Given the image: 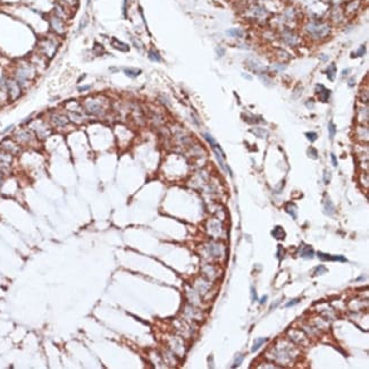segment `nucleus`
<instances>
[{
  "instance_id": "40",
  "label": "nucleus",
  "mask_w": 369,
  "mask_h": 369,
  "mask_svg": "<svg viewBox=\"0 0 369 369\" xmlns=\"http://www.w3.org/2000/svg\"><path fill=\"white\" fill-rule=\"evenodd\" d=\"M350 72V71H349V69H347V71H343V73H342V74H343V75H345V74H347V73Z\"/></svg>"
},
{
  "instance_id": "12",
  "label": "nucleus",
  "mask_w": 369,
  "mask_h": 369,
  "mask_svg": "<svg viewBox=\"0 0 369 369\" xmlns=\"http://www.w3.org/2000/svg\"><path fill=\"white\" fill-rule=\"evenodd\" d=\"M317 92H318V97L319 99H320V101H322V102H326V101H328L329 99V91L327 90L326 88H324L322 84L317 85Z\"/></svg>"
},
{
  "instance_id": "4",
  "label": "nucleus",
  "mask_w": 369,
  "mask_h": 369,
  "mask_svg": "<svg viewBox=\"0 0 369 369\" xmlns=\"http://www.w3.org/2000/svg\"><path fill=\"white\" fill-rule=\"evenodd\" d=\"M306 31L313 38L320 39L329 33V26L325 23H309L306 26Z\"/></svg>"
},
{
  "instance_id": "10",
  "label": "nucleus",
  "mask_w": 369,
  "mask_h": 369,
  "mask_svg": "<svg viewBox=\"0 0 369 369\" xmlns=\"http://www.w3.org/2000/svg\"><path fill=\"white\" fill-rule=\"evenodd\" d=\"M111 46H113V48H115L116 50L122 51V52H128L130 51V46L127 43H125V42H123V41L118 40V39L116 38L111 39Z\"/></svg>"
},
{
  "instance_id": "21",
  "label": "nucleus",
  "mask_w": 369,
  "mask_h": 369,
  "mask_svg": "<svg viewBox=\"0 0 369 369\" xmlns=\"http://www.w3.org/2000/svg\"><path fill=\"white\" fill-rule=\"evenodd\" d=\"M285 210H286V211H288V213L291 215L292 218L297 219V211H298V209H297V206H295V204H288V206L285 207Z\"/></svg>"
},
{
  "instance_id": "29",
  "label": "nucleus",
  "mask_w": 369,
  "mask_h": 369,
  "mask_svg": "<svg viewBox=\"0 0 369 369\" xmlns=\"http://www.w3.org/2000/svg\"><path fill=\"white\" fill-rule=\"evenodd\" d=\"M306 136L309 139L310 142H315L317 140V138H318L317 133H315V132H308V133H306Z\"/></svg>"
},
{
  "instance_id": "6",
  "label": "nucleus",
  "mask_w": 369,
  "mask_h": 369,
  "mask_svg": "<svg viewBox=\"0 0 369 369\" xmlns=\"http://www.w3.org/2000/svg\"><path fill=\"white\" fill-rule=\"evenodd\" d=\"M49 23H50V27L52 30V32L57 35H64L66 32V24L65 21L60 17H57L55 15H51L50 19H49Z\"/></svg>"
},
{
  "instance_id": "26",
  "label": "nucleus",
  "mask_w": 369,
  "mask_h": 369,
  "mask_svg": "<svg viewBox=\"0 0 369 369\" xmlns=\"http://www.w3.org/2000/svg\"><path fill=\"white\" fill-rule=\"evenodd\" d=\"M227 34L231 35V37H235V38H241L242 32L240 30H236V28H232V30L227 31Z\"/></svg>"
},
{
  "instance_id": "19",
  "label": "nucleus",
  "mask_w": 369,
  "mask_h": 369,
  "mask_svg": "<svg viewBox=\"0 0 369 369\" xmlns=\"http://www.w3.org/2000/svg\"><path fill=\"white\" fill-rule=\"evenodd\" d=\"M284 40L285 42L288 44H291V46H294V44L298 43V37L297 35L292 34V33H285L284 34Z\"/></svg>"
},
{
  "instance_id": "30",
  "label": "nucleus",
  "mask_w": 369,
  "mask_h": 369,
  "mask_svg": "<svg viewBox=\"0 0 369 369\" xmlns=\"http://www.w3.org/2000/svg\"><path fill=\"white\" fill-rule=\"evenodd\" d=\"M308 156L311 157L312 159H317V158H318V152H317V150L315 149V148H309V150H308Z\"/></svg>"
},
{
  "instance_id": "36",
  "label": "nucleus",
  "mask_w": 369,
  "mask_h": 369,
  "mask_svg": "<svg viewBox=\"0 0 369 369\" xmlns=\"http://www.w3.org/2000/svg\"><path fill=\"white\" fill-rule=\"evenodd\" d=\"M331 157H332V163H333V166H334V167H336V166H337V159H336V157H335L334 153H332Z\"/></svg>"
},
{
  "instance_id": "20",
  "label": "nucleus",
  "mask_w": 369,
  "mask_h": 369,
  "mask_svg": "<svg viewBox=\"0 0 369 369\" xmlns=\"http://www.w3.org/2000/svg\"><path fill=\"white\" fill-rule=\"evenodd\" d=\"M124 73H125V75H127L128 77L135 78L136 76H139L141 74V69H139V68H125V69H124Z\"/></svg>"
},
{
  "instance_id": "28",
  "label": "nucleus",
  "mask_w": 369,
  "mask_h": 369,
  "mask_svg": "<svg viewBox=\"0 0 369 369\" xmlns=\"http://www.w3.org/2000/svg\"><path fill=\"white\" fill-rule=\"evenodd\" d=\"M324 273H327V268L325 266H322V265H320L315 269V275H322Z\"/></svg>"
},
{
  "instance_id": "8",
  "label": "nucleus",
  "mask_w": 369,
  "mask_h": 369,
  "mask_svg": "<svg viewBox=\"0 0 369 369\" xmlns=\"http://www.w3.org/2000/svg\"><path fill=\"white\" fill-rule=\"evenodd\" d=\"M1 148H2V150H5L6 152L10 153V155H16V153L19 151V147L17 145V144L14 142V141L12 140H5L1 143Z\"/></svg>"
},
{
  "instance_id": "23",
  "label": "nucleus",
  "mask_w": 369,
  "mask_h": 369,
  "mask_svg": "<svg viewBox=\"0 0 369 369\" xmlns=\"http://www.w3.org/2000/svg\"><path fill=\"white\" fill-rule=\"evenodd\" d=\"M17 139H18L19 142H27L30 139H31V133L30 132H22V133H19V134H17Z\"/></svg>"
},
{
  "instance_id": "11",
  "label": "nucleus",
  "mask_w": 369,
  "mask_h": 369,
  "mask_svg": "<svg viewBox=\"0 0 369 369\" xmlns=\"http://www.w3.org/2000/svg\"><path fill=\"white\" fill-rule=\"evenodd\" d=\"M51 122L55 124V125L57 126H65L67 123H68V119L66 118L65 116L63 115H59V114H53L52 116H51Z\"/></svg>"
},
{
  "instance_id": "15",
  "label": "nucleus",
  "mask_w": 369,
  "mask_h": 369,
  "mask_svg": "<svg viewBox=\"0 0 369 369\" xmlns=\"http://www.w3.org/2000/svg\"><path fill=\"white\" fill-rule=\"evenodd\" d=\"M52 15L57 16V17H60V18L65 19L67 17V14H66V10L62 5L59 3H56L55 5V8H53V14Z\"/></svg>"
},
{
  "instance_id": "17",
  "label": "nucleus",
  "mask_w": 369,
  "mask_h": 369,
  "mask_svg": "<svg viewBox=\"0 0 369 369\" xmlns=\"http://www.w3.org/2000/svg\"><path fill=\"white\" fill-rule=\"evenodd\" d=\"M325 213L327 215H333L335 213V206L328 197L325 199Z\"/></svg>"
},
{
  "instance_id": "14",
  "label": "nucleus",
  "mask_w": 369,
  "mask_h": 369,
  "mask_svg": "<svg viewBox=\"0 0 369 369\" xmlns=\"http://www.w3.org/2000/svg\"><path fill=\"white\" fill-rule=\"evenodd\" d=\"M318 258L322 261L326 260H338V261H347V258H344L343 256H329L327 253H322V252H318Z\"/></svg>"
},
{
  "instance_id": "33",
  "label": "nucleus",
  "mask_w": 369,
  "mask_h": 369,
  "mask_svg": "<svg viewBox=\"0 0 369 369\" xmlns=\"http://www.w3.org/2000/svg\"><path fill=\"white\" fill-rule=\"evenodd\" d=\"M251 300H252V302L258 300V295H257V292L253 288H251Z\"/></svg>"
},
{
  "instance_id": "25",
  "label": "nucleus",
  "mask_w": 369,
  "mask_h": 369,
  "mask_svg": "<svg viewBox=\"0 0 369 369\" xmlns=\"http://www.w3.org/2000/svg\"><path fill=\"white\" fill-rule=\"evenodd\" d=\"M88 23H89V16L85 15L83 18L80 21V24H78V27H77V31H82L83 28H85L86 26H88Z\"/></svg>"
},
{
  "instance_id": "7",
  "label": "nucleus",
  "mask_w": 369,
  "mask_h": 369,
  "mask_svg": "<svg viewBox=\"0 0 369 369\" xmlns=\"http://www.w3.org/2000/svg\"><path fill=\"white\" fill-rule=\"evenodd\" d=\"M85 110L90 114H93V115H99V114L102 113V106L101 103L99 102V100L94 99V98H89L85 101Z\"/></svg>"
},
{
  "instance_id": "18",
  "label": "nucleus",
  "mask_w": 369,
  "mask_h": 369,
  "mask_svg": "<svg viewBox=\"0 0 369 369\" xmlns=\"http://www.w3.org/2000/svg\"><path fill=\"white\" fill-rule=\"evenodd\" d=\"M148 57H149V59L152 60V62H157V63H160V62H161V56L159 55V52H158L157 50H153V49L148 51Z\"/></svg>"
},
{
  "instance_id": "9",
  "label": "nucleus",
  "mask_w": 369,
  "mask_h": 369,
  "mask_svg": "<svg viewBox=\"0 0 369 369\" xmlns=\"http://www.w3.org/2000/svg\"><path fill=\"white\" fill-rule=\"evenodd\" d=\"M13 155L6 152L5 150H0V167L5 170V169L9 168L10 164H12V159H13Z\"/></svg>"
},
{
  "instance_id": "31",
  "label": "nucleus",
  "mask_w": 369,
  "mask_h": 369,
  "mask_svg": "<svg viewBox=\"0 0 369 369\" xmlns=\"http://www.w3.org/2000/svg\"><path fill=\"white\" fill-rule=\"evenodd\" d=\"M244 359V354H240V356H238V358L235 359V362L234 365L232 366V368H236V367H239L240 365L242 363V361H243Z\"/></svg>"
},
{
  "instance_id": "24",
  "label": "nucleus",
  "mask_w": 369,
  "mask_h": 369,
  "mask_svg": "<svg viewBox=\"0 0 369 369\" xmlns=\"http://www.w3.org/2000/svg\"><path fill=\"white\" fill-rule=\"evenodd\" d=\"M326 73H327V76H328L329 80H331V81H333V80H334V74L336 73V66H335L334 64H332L328 68H327Z\"/></svg>"
},
{
  "instance_id": "13",
  "label": "nucleus",
  "mask_w": 369,
  "mask_h": 369,
  "mask_svg": "<svg viewBox=\"0 0 369 369\" xmlns=\"http://www.w3.org/2000/svg\"><path fill=\"white\" fill-rule=\"evenodd\" d=\"M313 256H315L313 249L309 245H303L300 250V257H302L304 259H312Z\"/></svg>"
},
{
  "instance_id": "34",
  "label": "nucleus",
  "mask_w": 369,
  "mask_h": 369,
  "mask_svg": "<svg viewBox=\"0 0 369 369\" xmlns=\"http://www.w3.org/2000/svg\"><path fill=\"white\" fill-rule=\"evenodd\" d=\"M299 302H300V300H299V299H294V300L288 302V303L285 304V307H286V308H288V307H292V306H294V304L299 303Z\"/></svg>"
},
{
  "instance_id": "3",
  "label": "nucleus",
  "mask_w": 369,
  "mask_h": 369,
  "mask_svg": "<svg viewBox=\"0 0 369 369\" xmlns=\"http://www.w3.org/2000/svg\"><path fill=\"white\" fill-rule=\"evenodd\" d=\"M204 139H206L208 142L210 143V145H211V148H213L214 152H215V156H216L217 158V161H218L219 166L222 167L224 170H225L226 173H229V175H232V170L229 169V167L225 164V153H224V151L222 150V148L219 147V144L216 143V141L214 140L213 136L210 134H208V133H204Z\"/></svg>"
},
{
  "instance_id": "32",
  "label": "nucleus",
  "mask_w": 369,
  "mask_h": 369,
  "mask_svg": "<svg viewBox=\"0 0 369 369\" xmlns=\"http://www.w3.org/2000/svg\"><path fill=\"white\" fill-rule=\"evenodd\" d=\"M132 41H133V44H134V46L138 48V49H140V50H141V49H143V44H142V42H141L139 39L132 38Z\"/></svg>"
},
{
  "instance_id": "1",
  "label": "nucleus",
  "mask_w": 369,
  "mask_h": 369,
  "mask_svg": "<svg viewBox=\"0 0 369 369\" xmlns=\"http://www.w3.org/2000/svg\"><path fill=\"white\" fill-rule=\"evenodd\" d=\"M35 74H37V69H35L34 65L30 62H24V63L18 64L14 68L12 77L18 83V85L24 91L30 88V85L32 84V82L35 77Z\"/></svg>"
},
{
  "instance_id": "27",
  "label": "nucleus",
  "mask_w": 369,
  "mask_h": 369,
  "mask_svg": "<svg viewBox=\"0 0 369 369\" xmlns=\"http://www.w3.org/2000/svg\"><path fill=\"white\" fill-rule=\"evenodd\" d=\"M328 131H329V138L333 139L334 138V135L336 134V126L334 125V123L331 122L328 124Z\"/></svg>"
},
{
  "instance_id": "2",
  "label": "nucleus",
  "mask_w": 369,
  "mask_h": 369,
  "mask_svg": "<svg viewBox=\"0 0 369 369\" xmlns=\"http://www.w3.org/2000/svg\"><path fill=\"white\" fill-rule=\"evenodd\" d=\"M58 46H59V43L56 40L51 38H43L39 41L38 49L42 56L47 57V58H52L58 49Z\"/></svg>"
},
{
  "instance_id": "5",
  "label": "nucleus",
  "mask_w": 369,
  "mask_h": 369,
  "mask_svg": "<svg viewBox=\"0 0 369 369\" xmlns=\"http://www.w3.org/2000/svg\"><path fill=\"white\" fill-rule=\"evenodd\" d=\"M6 89H7V99H8L10 102H13V101H16L17 99H19L23 93L22 88L19 86L18 83H17L12 76H8V78H7Z\"/></svg>"
},
{
  "instance_id": "35",
  "label": "nucleus",
  "mask_w": 369,
  "mask_h": 369,
  "mask_svg": "<svg viewBox=\"0 0 369 369\" xmlns=\"http://www.w3.org/2000/svg\"><path fill=\"white\" fill-rule=\"evenodd\" d=\"M91 89V85H84V86H80V88H77V90L80 91V92H83V91H88Z\"/></svg>"
},
{
  "instance_id": "39",
  "label": "nucleus",
  "mask_w": 369,
  "mask_h": 369,
  "mask_svg": "<svg viewBox=\"0 0 369 369\" xmlns=\"http://www.w3.org/2000/svg\"><path fill=\"white\" fill-rule=\"evenodd\" d=\"M267 299H268V297H267V295H265V297H263V298H261V300H260L259 302H260V303H261V304H263V303H265V302H266V300H267Z\"/></svg>"
},
{
  "instance_id": "22",
  "label": "nucleus",
  "mask_w": 369,
  "mask_h": 369,
  "mask_svg": "<svg viewBox=\"0 0 369 369\" xmlns=\"http://www.w3.org/2000/svg\"><path fill=\"white\" fill-rule=\"evenodd\" d=\"M267 341V338H263V337H260V338H257L256 341H254L253 345H252V347H251V351L252 352H256V351H258L260 349V347L263 345L265 342Z\"/></svg>"
},
{
  "instance_id": "37",
  "label": "nucleus",
  "mask_w": 369,
  "mask_h": 369,
  "mask_svg": "<svg viewBox=\"0 0 369 369\" xmlns=\"http://www.w3.org/2000/svg\"><path fill=\"white\" fill-rule=\"evenodd\" d=\"M3 175H5V173H3V169L0 167V186L2 185V182H3Z\"/></svg>"
},
{
  "instance_id": "38",
  "label": "nucleus",
  "mask_w": 369,
  "mask_h": 369,
  "mask_svg": "<svg viewBox=\"0 0 369 369\" xmlns=\"http://www.w3.org/2000/svg\"><path fill=\"white\" fill-rule=\"evenodd\" d=\"M13 127H14V126H13V125H10V126H8V127H7V128H6V130H3V132H2V134H6L7 132H9V131H10V130H13Z\"/></svg>"
},
{
  "instance_id": "16",
  "label": "nucleus",
  "mask_w": 369,
  "mask_h": 369,
  "mask_svg": "<svg viewBox=\"0 0 369 369\" xmlns=\"http://www.w3.org/2000/svg\"><path fill=\"white\" fill-rule=\"evenodd\" d=\"M272 235L277 240H283L285 238V231L282 229L281 226H276L275 229L272 231Z\"/></svg>"
}]
</instances>
